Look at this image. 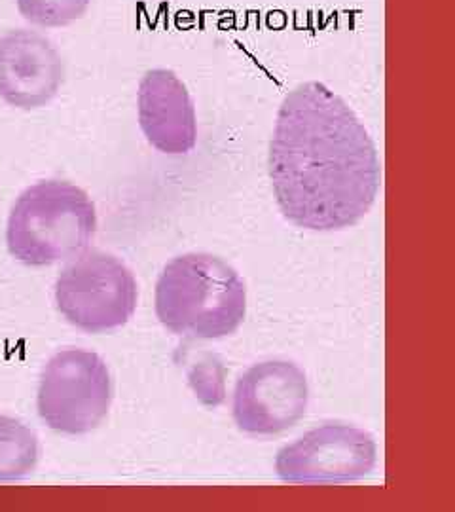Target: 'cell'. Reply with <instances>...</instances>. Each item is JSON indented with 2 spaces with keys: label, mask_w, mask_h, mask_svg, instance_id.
<instances>
[{
  "label": "cell",
  "mask_w": 455,
  "mask_h": 512,
  "mask_svg": "<svg viewBox=\"0 0 455 512\" xmlns=\"http://www.w3.org/2000/svg\"><path fill=\"white\" fill-rule=\"evenodd\" d=\"M112 395L109 366L97 353L63 349L40 376L38 414L57 433L86 435L107 418Z\"/></svg>",
  "instance_id": "5"
},
{
  "label": "cell",
  "mask_w": 455,
  "mask_h": 512,
  "mask_svg": "<svg viewBox=\"0 0 455 512\" xmlns=\"http://www.w3.org/2000/svg\"><path fill=\"white\" fill-rule=\"evenodd\" d=\"M65 61L54 42L16 29L0 37V99L16 109L46 107L61 90Z\"/></svg>",
  "instance_id": "8"
},
{
  "label": "cell",
  "mask_w": 455,
  "mask_h": 512,
  "mask_svg": "<svg viewBox=\"0 0 455 512\" xmlns=\"http://www.w3.org/2000/svg\"><path fill=\"white\" fill-rule=\"evenodd\" d=\"M310 387L306 374L291 361H262L239 380L234 393V421L253 437L285 433L306 416Z\"/></svg>",
  "instance_id": "7"
},
{
  "label": "cell",
  "mask_w": 455,
  "mask_h": 512,
  "mask_svg": "<svg viewBox=\"0 0 455 512\" xmlns=\"http://www.w3.org/2000/svg\"><path fill=\"white\" fill-rule=\"evenodd\" d=\"M137 300V281L128 266L103 251L78 256L55 281L57 310L76 329L91 334L124 327Z\"/></svg>",
  "instance_id": "4"
},
{
  "label": "cell",
  "mask_w": 455,
  "mask_h": 512,
  "mask_svg": "<svg viewBox=\"0 0 455 512\" xmlns=\"http://www.w3.org/2000/svg\"><path fill=\"white\" fill-rule=\"evenodd\" d=\"M90 4L91 0H18V10L29 23L54 29L78 21L88 12Z\"/></svg>",
  "instance_id": "11"
},
{
  "label": "cell",
  "mask_w": 455,
  "mask_h": 512,
  "mask_svg": "<svg viewBox=\"0 0 455 512\" xmlns=\"http://www.w3.org/2000/svg\"><path fill=\"white\" fill-rule=\"evenodd\" d=\"M376 440L347 423H325L281 448L275 473L289 484H349L376 467Z\"/></svg>",
  "instance_id": "6"
},
{
  "label": "cell",
  "mask_w": 455,
  "mask_h": 512,
  "mask_svg": "<svg viewBox=\"0 0 455 512\" xmlns=\"http://www.w3.org/2000/svg\"><path fill=\"white\" fill-rule=\"evenodd\" d=\"M139 126L146 141L171 156L188 154L198 141L196 109L181 78L169 69H152L137 93Z\"/></svg>",
  "instance_id": "9"
},
{
  "label": "cell",
  "mask_w": 455,
  "mask_h": 512,
  "mask_svg": "<svg viewBox=\"0 0 455 512\" xmlns=\"http://www.w3.org/2000/svg\"><path fill=\"white\" fill-rule=\"evenodd\" d=\"M154 308L165 329L198 340L234 334L247 313V289L236 270L209 253L173 258L156 283Z\"/></svg>",
  "instance_id": "2"
},
{
  "label": "cell",
  "mask_w": 455,
  "mask_h": 512,
  "mask_svg": "<svg viewBox=\"0 0 455 512\" xmlns=\"http://www.w3.org/2000/svg\"><path fill=\"white\" fill-rule=\"evenodd\" d=\"M95 228V205L82 188L67 181H40L14 203L6 243L16 260L40 268L82 253Z\"/></svg>",
  "instance_id": "3"
},
{
  "label": "cell",
  "mask_w": 455,
  "mask_h": 512,
  "mask_svg": "<svg viewBox=\"0 0 455 512\" xmlns=\"http://www.w3.org/2000/svg\"><path fill=\"white\" fill-rule=\"evenodd\" d=\"M268 171L285 219L311 232L357 224L382 186L372 137L346 101L321 82H304L285 95Z\"/></svg>",
  "instance_id": "1"
},
{
  "label": "cell",
  "mask_w": 455,
  "mask_h": 512,
  "mask_svg": "<svg viewBox=\"0 0 455 512\" xmlns=\"http://www.w3.org/2000/svg\"><path fill=\"white\" fill-rule=\"evenodd\" d=\"M37 433L23 421L0 416V482H16L37 469Z\"/></svg>",
  "instance_id": "10"
}]
</instances>
